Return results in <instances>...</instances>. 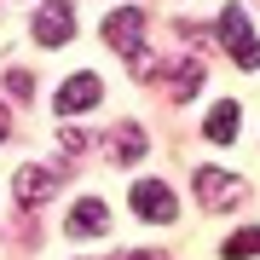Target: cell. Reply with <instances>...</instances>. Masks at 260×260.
<instances>
[{
    "label": "cell",
    "mask_w": 260,
    "mask_h": 260,
    "mask_svg": "<svg viewBox=\"0 0 260 260\" xmlns=\"http://www.w3.org/2000/svg\"><path fill=\"white\" fill-rule=\"evenodd\" d=\"M104 41H110V47L133 64V75H139V81H150V75H156V64L145 58V12H139V6H116L110 18H104Z\"/></svg>",
    "instance_id": "1"
},
{
    "label": "cell",
    "mask_w": 260,
    "mask_h": 260,
    "mask_svg": "<svg viewBox=\"0 0 260 260\" xmlns=\"http://www.w3.org/2000/svg\"><path fill=\"white\" fill-rule=\"evenodd\" d=\"M197 203L214 208V214H225V208L249 203V179H243V174H225V168H197Z\"/></svg>",
    "instance_id": "2"
},
{
    "label": "cell",
    "mask_w": 260,
    "mask_h": 260,
    "mask_svg": "<svg viewBox=\"0 0 260 260\" xmlns=\"http://www.w3.org/2000/svg\"><path fill=\"white\" fill-rule=\"evenodd\" d=\"M220 41H225V52H232L237 70H260V41H254V23H249L243 6H225L220 12Z\"/></svg>",
    "instance_id": "3"
},
{
    "label": "cell",
    "mask_w": 260,
    "mask_h": 260,
    "mask_svg": "<svg viewBox=\"0 0 260 260\" xmlns=\"http://www.w3.org/2000/svg\"><path fill=\"white\" fill-rule=\"evenodd\" d=\"M29 35H35L41 47H64V41H75V6H70V0H47V6L35 12V23H29Z\"/></svg>",
    "instance_id": "4"
},
{
    "label": "cell",
    "mask_w": 260,
    "mask_h": 260,
    "mask_svg": "<svg viewBox=\"0 0 260 260\" xmlns=\"http://www.w3.org/2000/svg\"><path fill=\"white\" fill-rule=\"evenodd\" d=\"M133 214H139V220H156V225H174L179 203H174V191H168L162 179H139V185H133Z\"/></svg>",
    "instance_id": "5"
},
{
    "label": "cell",
    "mask_w": 260,
    "mask_h": 260,
    "mask_svg": "<svg viewBox=\"0 0 260 260\" xmlns=\"http://www.w3.org/2000/svg\"><path fill=\"white\" fill-rule=\"evenodd\" d=\"M99 99H104V81L93 70H81V75H70V81L58 87V116H81V110H93Z\"/></svg>",
    "instance_id": "6"
},
{
    "label": "cell",
    "mask_w": 260,
    "mask_h": 260,
    "mask_svg": "<svg viewBox=\"0 0 260 260\" xmlns=\"http://www.w3.org/2000/svg\"><path fill=\"white\" fill-rule=\"evenodd\" d=\"M52 185H58V179L47 174V168H18V174H12V191H18L23 208H41L52 197Z\"/></svg>",
    "instance_id": "7"
},
{
    "label": "cell",
    "mask_w": 260,
    "mask_h": 260,
    "mask_svg": "<svg viewBox=\"0 0 260 260\" xmlns=\"http://www.w3.org/2000/svg\"><path fill=\"white\" fill-rule=\"evenodd\" d=\"M104 225H110V208H104L99 197H81V203L70 208L64 232H70V237H93V232H104Z\"/></svg>",
    "instance_id": "8"
},
{
    "label": "cell",
    "mask_w": 260,
    "mask_h": 260,
    "mask_svg": "<svg viewBox=\"0 0 260 260\" xmlns=\"http://www.w3.org/2000/svg\"><path fill=\"white\" fill-rule=\"evenodd\" d=\"M197 87H203V58H174V70H168V93H174V104L197 99Z\"/></svg>",
    "instance_id": "9"
},
{
    "label": "cell",
    "mask_w": 260,
    "mask_h": 260,
    "mask_svg": "<svg viewBox=\"0 0 260 260\" xmlns=\"http://www.w3.org/2000/svg\"><path fill=\"white\" fill-rule=\"evenodd\" d=\"M203 133H208L214 145H232V139H237V104H232V99H220V104H214V110H208Z\"/></svg>",
    "instance_id": "10"
},
{
    "label": "cell",
    "mask_w": 260,
    "mask_h": 260,
    "mask_svg": "<svg viewBox=\"0 0 260 260\" xmlns=\"http://www.w3.org/2000/svg\"><path fill=\"white\" fill-rule=\"evenodd\" d=\"M110 150H116V162H139V156H145V127L121 121V127H116V139H110Z\"/></svg>",
    "instance_id": "11"
},
{
    "label": "cell",
    "mask_w": 260,
    "mask_h": 260,
    "mask_svg": "<svg viewBox=\"0 0 260 260\" xmlns=\"http://www.w3.org/2000/svg\"><path fill=\"white\" fill-rule=\"evenodd\" d=\"M220 254H225V260H254V254H260V225H243V232H232Z\"/></svg>",
    "instance_id": "12"
},
{
    "label": "cell",
    "mask_w": 260,
    "mask_h": 260,
    "mask_svg": "<svg viewBox=\"0 0 260 260\" xmlns=\"http://www.w3.org/2000/svg\"><path fill=\"white\" fill-rule=\"evenodd\" d=\"M29 87H35V81H29L23 70H6V93H18V99H29Z\"/></svg>",
    "instance_id": "13"
},
{
    "label": "cell",
    "mask_w": 260,
    "mask_h": 260,
    "mask_svg": "<svg viewBox=\"0 0 260 260\" xmlns=\"http://www.w3.org/2000/svg\"><path fill=\"white\" fill-rule=\"evenodd\" d=\"M127 260H162V254H156V249H150V254H145V249H139V254H127Z\"/></svg>",
    "instance_id": "14"
},
{
    "label": "cell",
    "mask_w": 260,
    "mask_h": 260,
    "mask_svg": "<svg viewBox=\"0 0 260 260\" xmlns=\"http://www.w3.org/2000/svg\"><path fill=\"white\" fill-rule=\"evenodd\" d=\"M0 139H6V110H0Z\"/></svg>",
    "instance_id": "15"
}]
</instances>
